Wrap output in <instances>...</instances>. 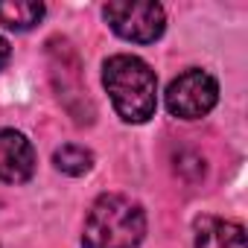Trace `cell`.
Returning a JSON list of instances; mask_svg holds the SVG:
<instances>
[{
	"instance_id": "obj_1",
	"label": "cell",
	"mask_w": 248,
	"mask_h": 248,
	"mask_svg": "<svg viewBox=\"0 0 248 248\" xmlns=\"http://www.w3.org/2000/svg\"><path fill=\"white\" fill-rule=\"evenodd\" d=\"M102 85L111 96L114 111L126 123H146L158 108L155 70L138 56H111L102 64Z\"/></svg>"
},
{
	"instance_id": "obj_2",
	"label": "cell",
	"mask_w": 248,
	"mask_h": 248,
	"mask_svg": "<svg viewBox=\"0 0 248 248\" xmlns=\"http://www.w3.org/2000/svg\"><path fill=\"white\" fill-rule=\"evenodd\" d=\"M146 236V213L129 196H99L82 228L85 248H138Z\"/></svg>"
},
{
	"instance_id": "obj_3",
	"label": "cell",
	"mask_w": 248,
	"mask_h": 248,
	"mask_svg": "<svg viewBox=\"0 0 248 248\" xmlns=\"http://www.w3.org/2000/svg\"><path fill=\"white\" fill-rule=\"evenodd\" d=\"M102 15L120 38L132 44H152L164 35L167 27L164 6L149 0H114V3H105Z\"/></svg>"
},
{
	"instance_id": "obj_4",
	"label": "cell",
	"mask_w": 248,
	"mask_h": 248,
	"mask_svg": "<svg viewBox=\"0 0 248 248\" xmlns=\"http://www.w3.org/2000/svg\"><path fill=\"white\" fill-rule=\"evenodd\" d=\"M219 99V85L207 70H184L167 88V108L172 117L199 120L213 111Z\"/></svg>"
},
{
	"instance_id": "obj_5",
	"label": "cell",
	"mask_w": 248,
	"mask_h": 248,
	"mask_svg": "<svg viewBox=\"0 0 248 248\" xmlns=\"http://www.w3.org/2000/svg\"><path fill=\"white\" fill-rule=\"evenodd\" d=\"M35 172V149L32 143L12 129L0 132V181L24 184Z\"/></svg>"
},
{
	"instance_id": "obj_6",
	"label": "cell",
	"mask_w": 248,
	"mask_h": 248,
	"mask_svg": "<svg viewBox=\"0 0 248 248\" xmlns=\"http://www.w3.org/2000/svg\"><path fill=\"white\" fill-rule=\"evenodd\" d=\"M196 248H248L245 228L231 219L202 216L196 222Z\"/></svg>"
},
{
	"instance_id": "obj_7",
	"label": "cell",
	"mask_w": 248,
	"mask_h": 248,
	"mask_svg": "<svg viewBox=\"0 0 248 248\" xmlns=\"http://www.w3.org/2000/svg\"><path fill=\"white\" fill-rule=\"evenodd\" d=\"M44 18V3H32V0H9L0 3V24L15 32L32 30Z\"/></svg>"
},
{
	"instance_id": "obj_8",
	"label": "cell",
	"mask_w": 248,
	"mask_h": 248,
	"mask_svg": "<svg viewBox=\"0 0 248 248\" xmlns=\"http://www.w3.org/2000/svg\"><path fill=\"white\" fill-rule=\"evenodd\" d=\"M53 164H56V170L64 172V175H85V172H91V167H93V155H91V149H85V146L67 143V146L56 149Z\"/></svg>"
},
{
	"instance_id": "obj_9",
	"label": "cell",
	"mask_w": 248,
	"mask_h": 248,
	"mask_svg": "<svg viewBox=\"0 0 248 248\" xmlns=\"http://www.w3.org/2000/svg\"><path fill=\"white\" fill-rule=\"evenodd\" d=\"M9 59H12V47H9V41L3 35H0V70L9 64Z\"/></svg>"
}]
</instances>
